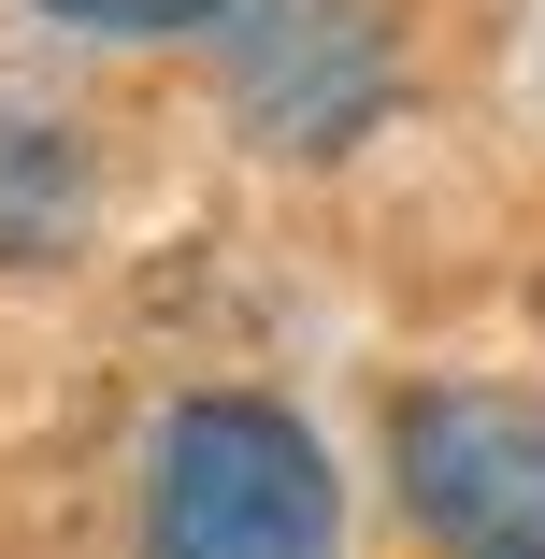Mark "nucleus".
Returning a JSON list of instances; mask_svg holds the SVG:
<instances>
[{"mask_svg":"<svg viewBox=\"0 0 545 559\" xmlns=\"http://www.w3.org/2000/svg\"><path fill=\"white\" fill-rule=\"evenodd\" d=\"M144 559H331L345 545V474L273 388H187L144 430Z\"/></svg>","mask_w":545,"mask_h":559,"instance_id":"obj_1","label":"nucleus"},{"mask_svg":"<svg viewBox=\"0 0 545 559\" xmlns=\"http://www.w3.org/2000/svg\"><path fill=\"white\" fill-rule=\"evenodd\" d=\"M388 502L430 559H545V388L416 373L388 402Z\"/></svg>","mask_w":545,"mask_h":559,"instance_id":"obj_2","label":"nucleus"},{"mask_svg":"<svg viewBox=\"0 0 545 559\" xmlns=\"http://www.w3.org/2000/svg\"><path fill=\"white\" fill-rule=\"evenodd\" d=\"M215 100L259 158H359L402 100V29L388 0H230Z\"/></svg>","mask_w":545,"mask_h":559,"instance_id":"obj_3","label":"nucleus"},{"mask_svg":"<svg viewBox=\"0 0 545 559\" xmlns=\"http://www.w3.org/2000/svg\"><path fill=\"white\" fill-rule=\"evenodd\" d=\"M86 215H100V158L72 116H0V259H72L86 245Z\"/></svg>","mask_w":545,"mask_h":559,"instance_id":"obj_4","label":"nucleus"},{"mask_svg":"<svg viewBox=\"0 0 545 559\" xmlns=\"http://www.w3.org/2000/svg\"><path fill=\"white\" fill-rule=\"evenodd\" d=\"M29 15L72 29V44H215L230 0H29Z\"/></svg>","mask_w":545,"mask_h":559,"instance_id":"obj_5","label":"nucleus"}]
</instances>
